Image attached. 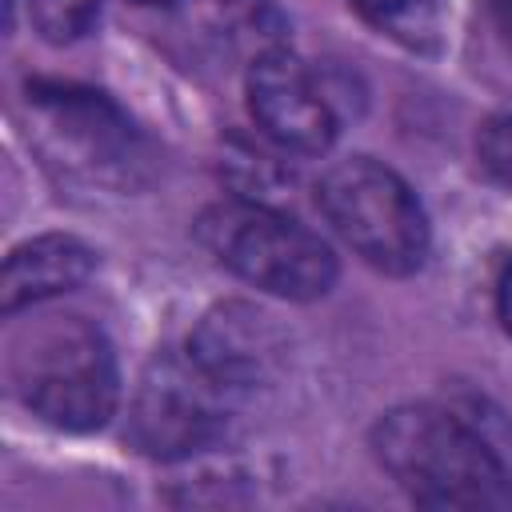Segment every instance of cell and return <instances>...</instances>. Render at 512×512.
<instances>
[{
	"label": "cell",
	"instance_id": "cell-16",
	"mask_svg": "<svg viewBox=\"0 0 512 512\" xmlns=\"http://www.w3.org/2000/svg\"><path fill=\"white\" fill-rule=\"evenodd\" d=\"M136 4H172V0H136Z\"/></svg>",
	"mask_w": 512,
	"mask_h": 512
},
{
	"label": "cell",
	"instance_id": "cell-13",
	"mask_svg": "<svg viewBox=\"0 0 512 512\" xmlns=\"http://www.w3.org/2000/svg\"><path fill=\"white\" fill-rule=\"evenodd\" d=\"M364 20H376V24H392L396 16H404L416 0H348Z\"/></svg>",
	"mask_w": 512,
	"mask_h": 512
},
{
	"label": "cell",
	"instance_id": "cell-11",
	"mask_svg": "<svg viewBox=\"0 0 512 512\" xmlns=\"http://www.w3.org/2000/svg\"><path fill=\"white\" fill-rule=\"evenodd\" d=\"M100 0H28V16L36 32L52 44H68L92 28Z\"/></svg>",
	"mask_w": 512,
	"mask_h": 512
},
{
	"label": "cell",
	"instance_id": "cell-9",
	"mask_svg": "<svg viewBox=\"0 0 512 512\" xmlns=\"http://www.w3.org/2000/svg\"><path fill=\"white\" fill-rule=\"evenodd\" d=\"M188 352L220 384H228L232 392H240V388H248L268 368V360H272L276 348H272V332H268V324H264L260 312H252L244 304H220V308H212L200 320Z\"/></svg>",
	"mask_w": 512,
	"mask_h": 512
},
{
	"label": "cell",
	"instance_id": "cell-15",
	"mask_svg": "<svg viewBox=\"0 0 512 512\" xmlns=\"http://www.w3.org/2000/svg\"><path fill=\"white\" fill-rule=\"evenodd\" d=\"M488 4V16H492V24L504 32V40L512 44V0H484Z\"/></svg>",
	"mask_w": 512,
	"mask_h": 512
},
{
	"label": "cell",
	"instance_id": "cell-10",
	"mask_svg": "<svg viewBox=\"0 0 512 512\" xmlns=\"http://www.w3.org/2000/svg\"><path fill=\"white\" fill-rule=\"evenodd\" d=\"M204 24L220 44L252 52V60L268 48H284V20L268 0H204Z\"/></svg>",
	"mask_w": 512,
	"mask_h": 512
},
{
	"label": "cell",
	"instance_id": "cell-8",
	"mask_svg": "<svg viewBox=\"0 0 512 512\" xmlns=\"http://www.w3.org/2000/svg\"><path fill=\"white\" fill-rule=\"evenodd\" d=\"M96 268V256L84 240L48 232L16 244L0 272V312L16 316L20 308L44 304L52 296H64L80 288Z\"/></svg>",
	"mask_w": 512,
	"mask_h": 512
},
{
	"label": "cell",
	"instance_id": "cell-1",
	"mask_svg": "<svg viewBox=\"0 0 512 512\" xmlns=\"http://www.w3.org/2000/svg\"><path fill=\"white\" fill-rule=\"evenodd\" d=\"M380 468L424 508L500 512L512 504V476L500 452L452 408L400 404L372 428Z\"/></svg>",
	"mask_w": 512,
	"mask_h": 512
},
{
	"label": "cell",
	"instance_id": "cell-12",
	"mask_svg": "<svg viewBox=\"0 0 512 512\" xmlns=\"http://www.w3.org/2000/svg\"><path fill=\"white\" fill-rule=\"evenodd\" d=\"M476 152H480V164L496 180L512 184V112L484 120V128L476 136Z\"/></svg>",
	"mask_w": 512,
	"mask_h": 512
},
{
	"label": "cell",
	"instance_id": "cell-6",
	"mask_svg": "<svg viewBox=\"0 0 512 512\" xmlns=\"http://www.w3.org/2000/svg\"><path fill=\"white\" fill-rule=\"evenodd\" d=\"M32 132L44 152L88 176H128L136 164V136L124 112L100 92L72 84H28Z\"/></svg>",
	"mask_w": 512,
	"mask_h": 512
},
{
	"label": "cell",
	"instance_id": "cell-3",
	"mask_svg": "<svg viewBox=\"0 0 512 512\" xmlns=\"http://www.w3.org/2000/svg\"><path fill=\"white\" fill-rule=\"evenodd\" d=\"M196 236L216 264L280 300H316L336 284L332 248L264 200L212 204L196 220Z\"/></svg>",
	"mask_w": 512,
	"mask_h": 512
},
{
	"label": "cell",
	"instance_id": "cell-14",
	"mask_svg": "<svg viewBox=\"0 0 512 512\" xmlns=\"http://www.w3.org/2000/svg\"><path fill=\"white\" fill-rule=\"evenodd\" d=\"M496 312H500L504 332L512 336V260H508V268H504V276H500V288H496Z\"/></svg>",
	"mask_w": 512,
	"mask_h": 512
},
{
	"label": "cell",
	"instance_id": "cell-7",
	"mask_svg": "<svg viewBox=\"0 0 512 512\" xmlns=\"http://www.w3.org/2000/svg\"><path fill=\"white\" fill-rule=\"evenodd\" d=\"M248 112L256 128L288 152H324L336 140V112L312 72L288 52L268 48L248 60Z\"/></svg>",
	"mask_w": 512,
	"mask_h": 512
},
{
	"label": "cell",
	"instance_id": "cell-5",
	"mask_svg": "<svg viewBox=\"0 0 512 512\" xmlns=\"http://www.w3.org/2000/svg\"><path fill=\"white\" fill-rule=\"evenodd\" d=\"M228 396L232 388L192 352H160L140 372L128 408V444L152 460H184L224 432Z\"/></svg>",
	"mask_w": 512,
	"mask_h": 512
},
{
	"label": "cell",
	"instance_id": "cell-4",
	"mask_svg": "<svg viewBox=\"0 0 512 512\" xmlns=\"http://www.w3.org/2000/svg\"><path fill=\"white\" fill-rule=\"evenodd\" d=\"M316 204L332 232L376 272L408 276L428 256V216L416 192L388 164L352 156L316 184Z\"/></svg>",
	"mask_w": 512,
	"mask_h": 512
},
{
	"label": "cell",
	"instance_id": "cell-2",
	"mask_svg": "<svg viewBox=\"0 0 512 512\" xmlns=\"http://www.w3.org/2000/svg\"><path fill=\"white\" fill-rule=\"evenodd\" d=\"M8 376L24 408L64 432L104 428L120 400L112 344L84 316H44L8 344Z\"/></svg>",
	"mask_w": 512,
	"mask_h": 512
}]
</instances>
